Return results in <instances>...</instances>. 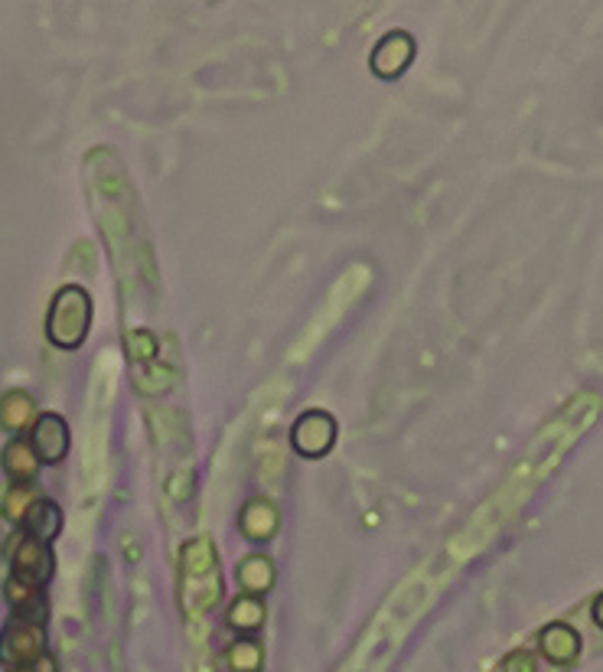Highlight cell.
<instances>
[{
	"mask_svg": "<svg viewBox=\"0 0 603 672\" xmlns=\"http://www.w3.org/2000/svg\"><path fill=\"white\" fill-rule=\"evenodd\" d=\"M92 330V294L82 284H66L52 294L46 314V340L56 350H79Z\"/></svg>",
	"mask_w": 603,
	"mask_h": 672,
	"instance_id": "obj_1",
	"label": "cell"
},
{
	"mask_svg": "<svg viewBox=\"0 0 603 672\" xmlns=\"http://www.w3.org/2000/svg\"><path fill=\"white\" fill-rule=\"evenodd\" d=\"M16 529H20V535H26V539H36V542L52 545V542L59 539V532H62V509H59V503L39 496V499L29 506V512L23 516V522H20Z\"/></svg>",
	"mask_w": 603,
	"mask_h": 672,
	"instance_id": "obj_10",
	"label": "cell"
},
{
	"mask_svg": "<svg viewBox=\"0 0 603 672\" xmlns=\"http://www.w3.org/2000/svg\"><path fill=\"white\" fill-rule=\"evenodd\" d=\"M336 435H340L336 418H333L330 412H323V409H310V412H304V415L294 422V428H291V448L297 450L300 457H307V460H320V457H327V453L333 450Z\"/></svg>",
	"mask_w": 603,
	"mask_h": 672,
	"instance_id": "obj_4",
	"label": "cell"
},
{
	"mask_svg": "<svg viewBox=\"0 0 603 672\" xmlns=\"http://www.w3.org/2000/svg\"><path fill=\"white\" fill-rule=\"evenodd\" d=\"M157 350H161V343H157V337H154L151 330H128V337H125V353H128V359H134V363H154V359H157Z\"/></svg>",
	"mask_w": 603,
	"mask_h": 672,
	"instance_id": "obj_18",
	"label": "cell"
},
{
	"mask_svg": "<svg viewBox=\"0 0 603 672\" xmlns=\"http://www.w3.org/2000/svg\"><path fill=\"white\" fill-rule=\"evenodd\" d=\"M43 653H46V627L10 617L7 627L0 630V667L26 670Z\"/></svg>",
	"mask_w": 603,
	"mask_h": 672,
	"instance_id": "obj_3",
	"label": "cell"
},
{
	"mask_svg": "<svg viewBox=\"0 0 603 672\" xmlns=\"http://www.w3.org/2000/svg\"><path fill=\"white\" fill-rule=\"evenodd\" d=\"M539 653L555 667H571L581 657V634L571 624H548L539 634Z\"/></svg>",
	"mask_w": 603,
	"mask_h": 672,
	"instance_id": "obj_9",
	"label": "cell"
},
{
	"mask_svg": "<svg viewBox=\"0 0 603 672\" xmlns=\"http://www.w3.org/2000/svg\"><path fill=\"white\" fill-rule=\"evenodd\" d=\"M499 672H539V660L529 650H516L503 660Z\"/></svg>",
	"mask_w": 603,
	"mask_h": 672,
	"instance_id": "obj_19",
	"label": "cell"
},
{
	"mask_svg": "<svg viewBox=\"0 0 603 672\" xmlns=\"http://www.w3.org/2000/svg\"><path fill=\"white\" fill-rule=\"evenodd\" d=\"M7 672H23V670H7Z\"/></svg>",
	"mask_w": 603,
	"mask_h": 672,
	"instance_id": "obj_22",
	"label": "cell"
},
{
	"mask_svg": "<svg viewBox=\"0 0 603 672\" xmlns=\"http://www.w3.org/2000/svg\"><path fill=\"white\" fill-rule=\"evenodd\" d=\"M235 578H238V585H241L245 594H251V598H264V594L274 588L277 571H274V562H271L268 555L251 552V555H245V558L238 562Z\"/></svg>",
	"mask_w": 603,
	"mask_h": 672,
	"instance_id": "obj_13",
	"label": "cell"
},
{
	"mask_svg": "<svg viewBox=\"0 0 603 672\" xmlns=\"http://www.w3.org/2000/svg\"><path fill=\"white\" fill-rule=\"evenodd\" d=\"M180 565H184V575L187 581L200 585L209 575H218V552L212 545V539H190L184 549H180Z\"/></svg>",
	"mask_w": 603,
	"mask_h": 672,
	"instance_id": "obj_14",
	"label": "cell"
},
{
	"mask_svg": "<svg viewBox=\"0 0 603 672\" xmlns=\"http://www.w3.org/2000/svg\"><path fill=\"white\" fill-rule=\"evenodd\" d=\"M39 409H36V399L26 392V389H10L0 396V432L20 438L23 432L33 428Z\"/></svg>",
	"mask_w": 603,
	"mask_h": 672,
	"instance_id": "obj_11",
	"label": "cell"
},
{
	"mask_svg": "<svg viewBox=\"0 0 603 672\" xmlns=\"http://www.w3.org/2000/svg\"><path fill=\"white\" fill-rule=\"evenodd\" d=\"M225 667L232 672H261V667H264V647L258 640H251V637L235 640L225 650Z\"/></svg>",
	"mask_w": 603,
	"mask_h": 672,
	"instance_id": "obj_17",
	"label": "cell"
},
{
	"mask_svg": "<svg viewBox=\"0 0 603 672\" xmlns=\"http://www.w3.org/2000/svg\"><path fill=\"white\" fill-rule=\"evenodd\" d=\"M277 529H281V512H277V506H274L268 496H255V499H248V503L241 506V512H238V532H241L248 542L264 545V542H271V539L277 535Z\"/></svg>",
	"mask_w": 603,
	"mask_h": 672,
	"instance_id": "obj_7",
	"label": "cell"
},
{
	"mask_svg": "<svg viewBox=\"0 0 603 672\" xmlns=\"http://www.w3.org/2000/svg\"><path fill=\"white\" fill-rule=\"evenodd\" d=\"M268 621V608H264V598H251V594H238L228 611H225V624L235 630V634H255L261 630Z\"/></svg>",
	"mask_w": 603,
	"mask_h": 672,
	"instance_id": "obj_15",
	"label": "cell"
},
{
	"mask_svg": "<svg viewBox=\"0 0 603 672\" xmlns=\"http://www.w3.org/2000/svg\"><path fill=\"white\" fill-rule=\"evenodd\" d=\"M591 617H594V624L603 630V594L594 601V608H591Z\"/></svg>",
	"mask_w": 603,
	"mask_h": 672,
	"instance_id": "obj_21",
	"label": "cell"
},
{
	"mask_svg": "<svg viewBox=\"0 0 603 672\" xmlns=\"http://www.w3.org/2000/svg\"><path fill=\"white\" fill-rule=\"evenodd\" d=\"M23 672H59V663H56V657L43 653L39 660H33V663H29Z\"/></svg>",
	"mask_w": 603,
	"mask_h": 672,
	"instance_id": "obj_20",
	"label": "cell"
},
{
	"mask_svg": "<svg viewBox=\"0 0 603 672\" xmlns=\"http://www.w3.org/2000/svg\"><path fill=\"white\" fill-rule=\"evenodd\" d=\"M7 558H10V578L33 585V588H46L56 575V555L52 545L26 539V535H13V542L7 545Z\"/></svg>",
	"mask_w": 603,
	"mask_h": 672,
	"instance_id": "obj_2",
	"label": "cell"
},
{
	"mask_svg": "<svg viewBox=\"0 0 603 672\" xmlns=\"http://www.w3.org/2000/svg\"><path fill=\"white\" fill-rule=\"evenodd\" d=\"M26 441H29V448L36 450L39 463H62L66 453H69V445H72L69 425L56 412H39L29 435H26Z\"/></svg>",
	"mask_w": 603,
	"mask_h": 672,
	"instance_id": "obj_6",
	"label": "cell"
},
{
	"mask_svg": "<svg viewBox=\"0 0 603 672\" xmlns=\"http://www.w3.org/2000/svg\"><path fill=\"white\" fill-rule=\"evenodd\" d=\"M414 52H417L414 36L407 30H392L376 43V49L369 56V69L386 82L402 79L404 72L411 69V62H414Z\"/></svg>",
	"mask_w": 603,
	"mask_h": 672,
	"instance_id": "obj_5",
	"label": "cell"
},
{
	"mask_svg": "<svg viewBox=\"0 0 603 672\" xmlns=\"http://www.w3.org/2000/svg\"><path fill=\"white\" fill-rule=\"evenodd\" d=\"M0 467L3 473L10 476V483H36L39 476V457L36 450L29 448V441L20 435V438H10L3 450H0Z\"/></svg>",
	"mask_w": 603,
	"mask_h": 672,
	"instance_id": "obj_12",
	"label": "cell"
},
{
	"mask_svg": "<svg viewBox=\"0 0 603 672\" xmlns=\"http://www.w3.org/2000/svg\"><path fill=\"white\" fill-rule=\"evenodd\" d=\"M3 598L13 611V621H29V624H43L49 621V598L43 588H33V585H23L16 578H7L3 581Z\"/></svg>",
	"mask_w": 603,
	"mask_h": 672,
	"instance_id": "obj_8",
	"label": "cell"
},
{
	"mask_svg": "<svg viewBox=\"0 0 603 672\" xmlns=\"http://www.w3.org/2000/svg\"><path fill=\"white\" fill-rule=\"evenodd\" d=\"M39 496H43V493H39L36 483H10L7 493L0 496V516H3L7 522L20 526L23 516L29 512V506H33Z\"/></svg>",
	"mask_w": 603,
	"mask_h": 672,
	"instance_id": "obj_16",
	"label": "cell"
}]
</instances>
